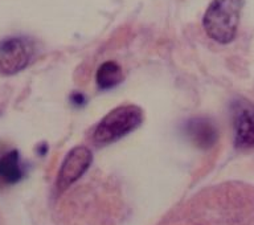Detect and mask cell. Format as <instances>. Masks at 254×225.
Here are the masks:
<instances>
[{
  "instance_id": "cell-1",
  "label": "cell",
  "mask_w": 254,
  "mask_h": 225,
  "mask_svg": "<svg viewBox=\"0 0 254 225\" xmlns=\"http://www.w3.org/2000/svg\"><path fill=\"white\" fill-rule=\"evenodd\" d=\"M242 8L244 0H212L202 17L206 35L218 44L232 43L237 36Z\"/></svg>"
},
{
  "instance_id": "cell-2",
  "label": "cell",
  "mask_w": 254,
  "mask_h": 225,
  "mask_svg": "<svg viewBox=\"0 0 254 225\" xmlns=\"http://www.w3.org/2000/svg\"><path fill=\"white\" fill-rule=\"evenodd\" d=\"M143 122V111L136 105H122L107 113L91 133L97 146H106L136 130Z\"/></svg>"
},
{
  "instance_id": "cell-3",
  "label": "cell",
  "mask_w": 254,
  "mask_h": 225,
  "mask_svg": "<svg viewBox=\"0 0 254 225\" xmlns=\"http://www.w3.org/2000/svg\"><path fill=\"white\" fill-rule=\"evenodd\" d=\"M36 55V44L25 36L0 40V75H12L24 71Z\"/></svg>"
},
{
  "instance_id": "cell-4",
  "label": "cell",
  "mask_w": 254,
  "mask_h": 225,
  "mask_svg": "<svg viewBox=\"0 0 254 225\" xmlns=\"http://www.w3.org/2000/svg\"><path fill=\"white\" fill-rule=\"evenodd\" d=\"M93 163V154L85 146H77L71 149L64 159L60 167L56 187L59 191H65L75 182L82 178L85 172Z\"/></svg>"
},
{
  "instance_id": "cell-5",
  "label": "cell",
  "mask_w": 254,
  "mask_h": 225,
  "mask_svg": "<svg viewBox=\"0 0 254 225\" xmlns=\"http://www.w3.org/2000/svg\"><path fill=\"white\" fill-rule=\"evenodd\" d=\"M234 145L237 149H254V106L248 101H238L233 106Z\"/></svg>"
},
{
  "instance_id": "cell-6",
  "label": "cell",
  "mask_w": 254,
  "mask_h": 225,
  "mask_svg": "<svg viewBox=\"0 0 254 225\" xmlns=\"http://www.w3.org/2000/svg\"><path fill=\"white\" fill-rule=\"evenodd\" d=\"M186 133L201 149H209L213 146L218 137L214 123L210 119L202 117L188 121L186 125Z\"/></svg>"
},
{
  "instance_id": "cell-7",
  "label": "cell",
  "mask_w": 254,
  "mask_h": 225,
  "mask_svg": "<svg viewBox=\"0 0 254 225\" xmlns=\"http://www.w3.org/2000/svg\"><path fill=\"white\" fill-rule=\"evenodd\" d=\"M23 176L24 168L17 151H8L0 156V182L7 186H12L19 183Z\"/></svg>"
},
{
  "instance_id": "cell-8",
  "label": "cell",
  "mask_w": 254,
  "mask_h": 225,
  "mask_svg": "<svg viewBox=\"0 0 254 225\" xmlns=\"http://www.w3.org/2000/svg\"><path fill=\"white\" fill-rule=\"evenodd\" d=\"M125 75H123L122 68L115 61H106L97 69L95 73V81L99 89L109 90L117 85L122 82Z\"/></svg>"
},
{
  "instance_id": "cell-9",
  "label": "cell",
  "mask_w": 254,
  "mask_h": 225,
  "mask_svg": "<svg viewBox=\"0 0 254 225\" xmlns=\"http://www.w3.org/2000/svg\"><path fill=\"white\" fill-rule=\"evenodd\" d=\"M167 225H197V224L194 223L192 216L188 214V211H183L182 214H179L178 216L172 218V220H170Z\"/></svg>"
},
{
  "instance_id": "cell-10",
  "label": "cell",
  "mask_w": 254,
  "mask_h": 225,
  "mask_svg": "<svg viewBox=\"0 0 254 225\" xmlns=\"http://www.w3.org/2000/svg\"><path fill=\"white\" fill-rule=\"evenodd\" d=\"M71 101H73L74 105H83L85 97L81 93H74V94H71Z\"/></svg>"
}]
</instances>
